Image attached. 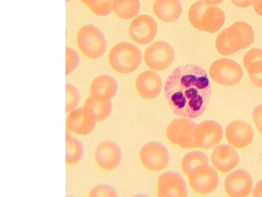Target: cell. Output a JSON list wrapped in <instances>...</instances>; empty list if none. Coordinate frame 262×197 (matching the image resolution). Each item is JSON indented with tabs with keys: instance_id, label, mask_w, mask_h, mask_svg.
<instances>
[{
	"instance_id": "cell-1",
	"label": "cell",
	"mask_w": 262,
	"mask_h": 197,
	"mask_svg": "<svg viewBox=\"0 0 262 197\" xmlns=\"http://www.w3.org/2000/svg\"><path fill=\"white\" fill-rule=\"evenodd\" d=\"M164 93L173 113L189 119L199 117L206 109L211 96L208 75L198 65H180L167 77Z\"/></svg>"
},
{
	"instance_id": "cell-2",
	"label": "cell",
	"mask_w": 262,
	"mask_h": 197,
	"mask_svg": "<svg viewBox=\"0 0 262 197\" xmlns=\"http://www.w3.org/2000/svg\"><path fill=\"white\" fill-rule=\"evenodd\" d=\"M254 37L251 25L245 22L238 21L219 33L215 47L221 55H232L248 47L253 42Z\"/></svg>"
},
{
	"instance_id": "cell-3",
	"label": "cell",
	"mask_w": 262,
	"mask_h": 197,
	"mask_svg": "<svg viewBox=\"0 0 262 197\" xmlns=\"http://www.w3.org/2000/svg\"><path fill=\"white\" fill-rule=\"evenodd\" d=\"M78 51L88 60L96 61L105 53L107 42L102 30L96 25L88 23L81 26L75 35Z\"/></svg>"
},
{
	"instance_id": "cell-4",
	"label": "cell",
	"mask_w": 262,
	"mask_h": 197,
	"mask_svg": "<svg viewBox=\"0 0 262 197\" xmlns=\"http://www.w3.org/2000/svg\"><path fill=\"white\" fill-rule=\"evenodd\" d=\"M188 20L195 29L212 33L223 26L225 21V14L220 8L199 0L194 2L190 7Z\"/></svg>"
},
{
	"instance_id": "cell-5",
	"label": "cell",
	"mask_w": 262,
	"mask_h": 197,
	"mask_svg": "<svg viewBox=\"0 0 262 197\" xmlns=\"http://www.w3.org/2000/svg\"><path fill=\"white\" fill-rule=\"evenodd\" d=\"M142 60L140 49L128 42H120L113 46L108 55V63L115 72L128 74L134 72Z\"/></svg>"
},
{
	"instance_id": "cell-6",
	"label": "cell",
	"mask_w": 262,
	"mask_h": 197,
	"mask_svg": "<svg viewBox=\"0 0 262 197\" xmlns=\"http://www.w3.org/2000/svg\"><path fill=\"white\" fill-rule=\"evenodd\" d=\"M209 72L214 82L225 86L237 85L243 76V70L240 65L228 58L214 61L209 67Z\"/></svg>"
},
{
	"instance_id": "cell-7",
	"label": "cell",
	"mask_w": 262,
	"mask_h": 197,
	"mask_svg": "<svg viewBox=\"0 0 262 197\" xmlns=\"http://www.w3.org/2000/svg\"><path fill=\"white\" fill-rule=\"evenodd\" d=\"M196 124L189 118L174 119L168 125L166 134L172 144L186 149L196 148L193 133Z\"/></svg>"
},
{
	"instance_id": "cell-8",
	"label": "cell",
	"mask_w": 262,
	"mask_h": 197,
	"mask_svg": "<svg viewBox=\"0 0 262 197\" xmlns=\"http://www.w3.org/2000/svg\"><path fill=\"white\" fill-rule=\"evenodd\" d=\"M139 156L142 165L151 172H160L165 169L169 161V154L161 143L152 141L141 148Z\"/></svg>"
},
{
	"instance_id": "cell-9",
	"label": "cell",
	"mask_w": 262,
	"mask_h": 197,
	"mask_svg": "<svg viewBox=\"0 0 262 197\" xmlns=\"http://www.w3.org/2000/svg\"><path fill=\"white\" fill-rule=\"evenodd\" d=\"M174 57L173 48L164 41L154 42L146 48L144 53L146 65L155 71H162L169 67Z\"/></svg>"
},
{
	"instance_id": "cell-10",
	"label": "cell",
	"mask_w": 262,
	"mask_h": 197,
	"mask_svg": "<svg viewBox=\"0 0 262 197\" xmlns=\"http://www.w3.org/2000/svg\"><path fill=\"white\" fill-rule=\"evenodd\" d=\"M93 157L95 164L99 169L111 171L116 169L120 164L122 151L115 141L105 140L96 145Z\"/></svg>"
},
{
	"instance_id": "cell-11",
	"label": "cell",
	"mask_w": 262,
	"mask_h": 197,
	"mask_svg": "<svg viewBox=\"0 0 262 197\" xmlns=\"http://www.w3.org/2000/svg\"><path fill=\"white\" fill-rule=\"evenodd\" d=\"M188 182L193 191L207 195L217 188L219 178L216 170L208 164L195 168L188 175Z\"/></svg>"
},
{
	"instance_id": "cell-12",
	"label": "cell",
	"mask_w": 262,
	"mask_h": 197,
	"mask_svg": "<svg viewBox=\"0 0 262 197\" xmlns=\"http://www.w3.org/2000/svg\"><path fill=\"white\" fill-rule=\"evenodd\" d=\"M223 134L222 126L213 120H206L196 124L193 133L196 148L208 150L216 146Z\"/></svg>"
},
{
	"instance_id": "cell-13",
	"label": "cell",
	"mask_w": 262,
	"mask_h": 197,
	"mask_svg": "<svg viewBox=\"0 0 262 197\" xmlns=\"http://www.w3.org/2000/svg\"><path fill=\"white\" fill-rule=\"evenodd\" d=\"M97 123L94 117L83 106L77 107L68 113L66 131L78 136H85L93 132Z\"/></svg>"
},
{
	"instance_id": "cell-14",
	"label": "cell",
	"mask_w": 262,
	"mask_h": 197,
	"mask_svg": "<svg viewBox=\"0 0 262 197\" xmlns=\"http://www.w3.org/2000/svg\"><path fill=\"white\" fill-rule=\"evenodd\" d=\"M158 32L156 20L151 16L142 14L136 17L130 24L128 33L130 38L139 45L151 42Z\"/></svg>"
},
{
	"instance_id": "cell-15",
	"label": "cell",
	"mask_w": 262,
	"mask_h": 197,
	"mask_svg": "<svg viewBox=\"0 0 262 197\" xmlns=\"http://www.w3.org/2000/svg\"><path fill=\"white\" fill-rule=\"evenodd\" d=\"M188 190L185 181L178 172L165 171L157 180V196L159 197H186Z\"/></svg>"
},
{
	"instance_id": "cell-16",
	"label": "cell",
	"mask_w": 262,
	"mask_h": 197,
	"mask_svg": "<svg viewBox=\"0 0 262 197\" xmlns=\"http://www.w3.org/2000/svg\"><path fill=\"white\" fill-rule=\"evenodd\" d=\"M253 180L245 170L237 169L229 173L224 182L226 194L231 197H246L251 193Z\"/></svg>"
},
{
	"instance_id": "cell-17",
	"label": "cell",
	"mask_w": 262,
	"mask_h": 197,
	"mask_svg": "<svg viewBox=\"0 0 262 197\" xmlns=\"http://www.w3.org/2000/svg\"><path fill=\"white\" fill-rule=\"evenodd\" d=\"M254 136L251 126L245 121L236 120L227 126L226 136L228 142L233 147L241 149L248 146Z\"/></svg>"
},
{
	"instance_id": "cell-18",
	"label": "cell",
	"mask_w": 262,
	"mask_h": 197,
	"mask_svg": "<svg viewBox=\"0 0 262 197\" xmlns=\"http://www.w3.org/2000/svg\"><path fill=\"white\" fill-rule=\"evenodd\" d=\"M135 87L139 95L145 100H152L161 93L162 81L156 72L146 70L141 72L135 81Z\"/></svg>"
},
{
	"instance_id": "cell-19",
	"label": "cell",
	"mask_w": 262,
	"mask_h": 197,
	"mask_svg": "<svg viewBox=\"0 0 262 197\" xmlns=\"http://www.w3.org/2000/svg\"><path fill=\"white\" fill-rule=\"evenodd\" d=\"M211 161L216 169L227 173L237 166L239 157L233 146L223 144L214 148L211 155Z\"/></svg>"
},
{
	"instance_id": "cell-20",
	"label": "cell",
	"mask_w": 262,
	"mask_h": 197,
	"mask_svg": "<svg viewBox=\"0 0 262 197\" xmlns=\"http://www.w3.org/2000/svg\"><path fill=\"white\" fill-rule=\"evenodd\" d=\"M117 90L116 80L107 74H101L94 77L89 87L90 95L100 101H111Z\"/></svg>"
},
{
	"instance_id": "cell-21",
	"label": "cell",
	"mask_w": 262,
	"mask_h": 197,
	"mask_svg": "<svg viewBox=\"0 0 262 197\" xmlns=\"http://www.w3.org/2000/svg\"><path fill=\"white\" fill-rule=\"evenodd\" d=\"M152 10L159 19L166 23L177 21L183 11L179 0H155Z\"/></svg>"
},
{
	"instance_id": "cell-22",
	"label": "cell",
	"mask_w": 262,
	"mask_h": 197,
	"mask_svg": "<svg viewBox=\"0 0 262 197\" xmlns=\"http://www.w3.org/2000/svg\"><path fill=\"white\" fill-rule=\"evenodd\" d=\"M84 152V144L79 137L66 131V164L71 166L78 164L82 159Z\"/></svg>"
},
{
	"instance_id": "cell-23",
	"label": "cell",
	"mask_w": 262,
	"mask_h": 197,
	"mask_svg": "<svg viewBox=\"0 0 262 197\" xmlns=\"http://www.w3.org/2000/svg\"><path fill=\"white\" fill-rule=\"evenodd\" d=\"M83 107L98 123L110 116L112 112L113 104L111 101H100L89 95L85 100Z\"/></svg>"
},
{
	"instance_id": "cell-24",
	"label": "cell",
	"mask_w": 262,
	"mask_h": 197,
	"mask_svg": "<svg viewBox=\"0 0 262 197\" xmlns=\"http://www.w3.org/2000/svg\"><path fill=\"white\" fill-rule=\"evenodd\" d=\"M140 9L139 0H114L113 11L119 18L129 19L136 16Z\"/></svg>"
},
{
	"instance_id": "cell-25",
	"label": "cell",
	"mask_w": 262,
	"mask_h": 197,
	"mask_svg": "<svg viewBox=\"0 0 262 197\" xmlns=\"http://www.w3.org/2000/svg\"><path fill=\"white\" fill-rule=\"evenodd\" d=\"M207 155L199 150L191 151L187 153L181 161V168L187 176L196 167L202 165L208 164Z\"/></svg>"
},
{
	"instance_id": "cell-26",
	"label": "cell",
	"mask_w": 262,
	"mask_h": 197,
	"mask_svg": "<svg viewBox=\"0 0 262 197\" xmlns=\"http://www.w3.org/2000/svg\"><path fill=\"white\" fill-rule=\"evenodd\" d=\"M81 94L78 87L71 82L66 84V111L69 113L78 107Z\"/></svg>"
},
{
	"instance_id": "cell-27",
	"label": "cell",
	"mask_w": 262,
	"mask_h": 197,
	"mask_svg": "<svg viewBox=\"0 0 262 197\" xmlns=\"http://www.w3.org/2000/svg\"><path fill=\"white\" fill-rule=\"evenodd\" d=\"M118 193L116 188L106 182H99L95 184L89 190L88 196L117 197Z\"/></svg>"
},
{
	"instance_id": "cell-28",
	"label": "cell",
	"mask_w": 262,
	"mask_h": 197,
	"mask_svg": "<svg viewBox=\"0 0 262 197\" xmlns=\"http://www.w3.org/2000/svg\"><path fill=\"white\" fill-rule=\"evenodd\" d=\"M80 52L76 49L70 47H66V74L69 75L78 68L80 62Z\"/></svg>"
},
{
	"instance_id": "cell-29",
	"label": "cell",
	"mask_w": 262,
	"mask_h": 197,
	"mask_svg": "<svg viewBox=\"0 0 262 197\" xmlns=\"http://www.w3.org/2000/svg\"><path fill=\"white\" fill-rule=\"evenodd\" d=\"M113 1L100 0L97 3L88 8L90 12L95 16H105L113 12Z\"/></svg>"
},
{
	"instance_id": "cell-30",
	"label": "cell",
	"mask_w": 262,
	"mask_h": 197,
	"mask_svg": "<svg viewBox=\"0 0 262 197\" xmlns=\"http://www.w3.org/2000/svg\"><path fill=\"white\" fill-rule=\"evenodd\" d=\"M247 70L251 82L255 86L262 88V61L254 63Z\"/></svg>"
},
{
	"instance_id": "cell-31",
	"label": "cell",
	"mask_w": 262,
	"mask_h": 197,
	"mask_svg": "<svg viewBox=\"0 0 262 197\" xmlns=\"http://www.w3.org/2000/svg\"><path fill=\"white\" fill-rule=\"evenodd\" d=\"M262 61V49L253 48L249 50L243 58V65L247 69L254 63Z\"/></svg>"
},
{
	"instance_id": "cell-32",
	"label": "cell",
	"mask_w": 262,
	"mask_h": 197,
	"mask_svg": "<svg viewBox=\"0 0 262 197\" xmlns=\"http://www.w3.org/2000/svg\"><path fill=\"white\" fill-rule=\"evenodd\" d=\"M252 116L257 130L262 135V105H258L254 108Z\"/></svg>"
},
{
	"instance_id": "cell-33",
	"label": "cell",
	"mask_w": 262,
	"mask_h": 197,
	"mask_svg": "<svg viewBox=\"0 0 262 197\" xmlns=\"http://www.w3.org/2000/svg\"><path fill=\"white\" fill-rule=\"evenodd\" d=\"M254 0H231L233 4L237 7L246 8L253 5Z\"/></svg>"
},
{
	"instance_id": "cell-34",
	"label": "cell",
	"mask_w": 262,
	"mask_h": 197,
	"mask_svg": "<svg viewBox=\"0 0 262 197\" xmlns=\"http://www.w3.org/2000/svg\"><path fill=\"white\" fill-rule=\"evenodd\" d=\"M252 194L254 197H262V179L255 184Z\"/></svg>"
},
{
	"instance_id": "cell-35",
	"label": "cell",
	"mask_w": 262,
	"mask_h": 197,
	"mask_svg": "<svg viewBox=\"0 0 262 197\" xmlns=\"http://www.w3.org/2000/svg\"><path fill=\"white\" fill-rule=\"evenodd\" d=\"M252 6L255 12L262 16V0H254Z\"/></svg>"
},
{
	"instance_id": "cell-36",
	"label": "cell",
	"mask_w": 262,
	"mask_h": 197,
	"mask_svg": "<svg viewBox=\"0 0 262 197\" xmlns=\"http://www.w3.org/2000/svg\"><path fill=\"white\" fill-rule=\"evenodd\" d=\"M81 4L88 8L97 3L100 0H78Z\"/></svg>"
},
{
	"instance_id": "cell-37",
	"label": "cell",
	"mask_w": 262,
	"mask_h": 197,
	"mask_svg": "<svg viewBox=\"0 0 262 197\" xmlns=\"http://www.w3.org/2000/svg\"><path fill=\"white\" fill-rule=\"evenodd\" d=\"M210 5H216L222 3L224 0H203Z\"/></svg>"
},
{
	"instance_id": "cell-38",
	"label": "cell",
	"mask_w": 262,
	"mask_h": 197,
	"mask_svg": "<svg viewBox=\"0 0 262 197\" xmlns=\"http://www.w3.org/2000/svg\"><path fill=\"white\" fill-rule=\"evenodd\" d=\"M72 1H73V0H66V3H70V2H72Z\"/></svg>"
}]
</instances>
